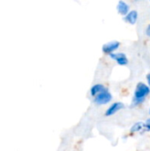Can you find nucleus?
<instances>
[{
	"mask_svg": "<svg viewBox=\"0 0 150 151\" xmlns=\"http://www.w3.org/2000/svg\"><path fill=\"white\" fill-rule=\"evenodd\" d=\"M150 93V88L148 85L145 83H139L135 88L134 91V99H133V104H141L145 97Z\"/></svg>",
	"mask_w": 150,
	"mask_h": 151,
	"instance_id": "1",
	"label": "nucleus"
},
{
	"mask_svg": "<svg viewBox=\"0 0 150 151\" xmlns=\"http://www.w3.org/2000/svg\"><path fill=\"white\" fill-rule=\"evenodd\" d=\"M111 99H112L111 94L107 89H104L103 92H101L98 96H95V103L96 104H99V105L107 104H109L111 101Z\"/></svg>",
	"mask_w": 150,
	"mask_h": 151,
	"instance_id": "2",
	"label": "nucleus"
},
{
	"mask_svg": "<svg viewBox=\"0 0 150 151\" xmlns=\"http://www.w3.org/2000/svg\"><path fill=\"white\" fill-rule=\"evenodd\" d=\"M119 46H120L119 42H118V41H111V42H109L105 43L103 46V50L104 53L111 54V53H113V51L118 50Z\"/></svg>",
	"mask_w": 150,
	"mask_h": 151,
	"instance_id": "3",
	"label": "nucleus"
},
{
	"mask_svg": "<svg viewBox=\"0 0 150 151\" xmlns=\"http://www.w3.org/2000/svg\"><path fill=\"white\" fill-rule=\"evenodd\" d=\"M110 57L112 59H115L119 65H126L128 64V58L124 53H111L110 54Z\"/></svg>",
	"mask_w": 150,
	"mask_h": 151,
	"instance_id": "4",
	"label": "nucleus"
},
{
	"mask_svg": "<svg viewBox=\"0 0 150 151\" xmlns=\"http://www.w3.org/2000/svg\"><path fill=\"white\" fill-rule=\"evenodd\" d=\"M124 108V104L123 103H120V102H117V103H114L113 104H111L109 109L106 111L105 112V115L106 116H112L114 115L116 112H118V111H120L121 109Z\"/></svg>",
	"mask_w": 150,
	"mask_h": 151,
	"instance_id": "5",
	"label": "nucleus"
},
{
	"mask_svg": "<svg viewBox=\"0 0 150 151\" xmlns=\"http://www.w3.org/2000/svg\"><path fill=\"white\" fill-rule=\"evenodd\" d=\"M117 9H118V12L121 14V15H125L126 16L129 12V5L128 4H126L125 1H119L118 4V6H117Z\"/></svg>",
	"mask_w": 150,
	"mask_h": 151,
	"instance_id": "6",
	"label": "nucleus"
},
{
	"mask_svg": "<svg viewBox=\"0 0 150 151\" xmlns=\"http://www.w3.org/2000/svg\"><path fill=\"white\" fill-rule=\"evenodd\" d=\"M138 19V12L135 10H133L131 12H128V14L125 17V19L126 22L130 23V24H135Z\"/></svg>",
	"mask_w": 150,
	"mask_h": 151,
	"instance_id": "7",
	"label": "nucleus"
},
{
	"mask_svg": "<svg viewBox=\"0 0 150 151\" xmlns=\"http://www.w3.org/2000/svg\"><path fill=\"white\" fill-rule=\"evenodd\" d=\"M104 89H105V88L103 87V85H102V84H95V85H94V86L91 88V89H90L91 96H98L101 92H103Z\"/></svg>",
	"mask_w": 150,
	"mask_h": 151,
	"instance_id": "8",
	"label": "nucleus"
},
{
	"mask_svg": "<svg viewBox=\"0 0 150 151\" xmlns=\"http://www.w3.org/2000/svg\"><path fill=\"white\" fill-rule=\"evenodd\" d=\"M144 127H145V124L143 122H137L131 127V132L132 133H137Z\"/></svg>",
	"mask_w": 150,
	"mask_h": 151,
	"instance_id": "9",
	"label": "nucleus"
},
{
	"mask_svg": "<svg viewBox=\"0 0 150 151\" xmlns=\"http://www.w3.org/2000/svg\"><path fill=\"white\" fill-rule=\"evenodd\" d=\"M145 128H146L147 130H149L150 131V119L147 120V122H146V124H145Z\"/></svg>",
	"mask_w": 150,
	"mask_h": 151,
	"instance_id": "10",
	"label": "nucleus"
},
{
	"mask_svg": "<svg viewBox=\"0 0 150 151\" xmlns=\"http://www.w3.org/2000/svg\"><path fill=\"white\" fill-rule=\"evenodd\" d=\"M146 33H147L148 36H149L150 37V25L148 27V28H147V30H146Z\"/></svg>",
	"mask_w": 150,
	"mask_h": 151,
	"instance_id": "11",
	"label": "nucleus"
},
{
	"mask_svg": "<svg viewBox=\"0 0 150 151\" xmlns=\"http://www.w3.org/2000/svg\"><path fill=\"white\" fill-rule=\"evenodd\" d=\"M147 80H148V82H149V85L150 87V73L147 75Z\"/></svg>",
	"mask_w": 150,
	"mask_h": 151,
	"instance_id": "12",
	"label": "nucleus"
},
{
	"mask_svg": "<svg viewBox=\"0 0 150 151\" xmlns=\"http://www.w3.org/2000/svg\"><path fill=\"white\" fill-rule=\"evenodd\" d=\"M149 114H150V110H149Z\"/></svg>",
	"mask_w": 150,
	"mask_h": 151,
	"instance_id": "13",
	"label": "nucleus"
}]
</instances>
